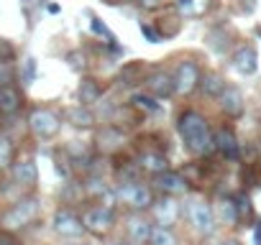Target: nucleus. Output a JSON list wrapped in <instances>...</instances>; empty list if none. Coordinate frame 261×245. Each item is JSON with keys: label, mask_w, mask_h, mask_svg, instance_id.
<instances>
[{"label": "nucleus", "mask_w": 261, "mask_h": 245, "mask_svg": "<svg viewBox=\"0 0 261 245\" xmlns=\"http://www.w3.org/2000/svg\"><path fill=\"white\" fill-rule=\"evenodd\" d=\"M177 133L185 143V148L192 156H210L215 151V141H213V128L207 117L200 110H182L177 117Z\"/></svg>", "instance_id": "f257e3e1"}, {"label": "nucleus", "mask_w": 261, "mask_h": 245, "mask_svg": "<svg viewBox=\"0 0 261 245\" xmlns=\"http://www.w3.org/2000/svg\"><path fill=\"white\" fill-rule=\"evenodd\" d=\"M39 215H41V202L36 197H23V199L13 202L3 215H0V230H6V232L23 230L31 222H36Z\"/></svg>", "instance_id": "f03ea898"}, {"label": "nucleus", "mask_w": 261, "mask_h": 245, "mask_svg": "<svg viewBox=\"0 0 261 245\" xmlns=\"http://www.w3.org/2000/svg\"><path fill=\"white\" fill-rule=\"evenodd\" d=\"M115 202L118 204H125L128 209H134V212H144L154 204V189L139 179L134 181H120L115 184Z\"/></svg>", "instance_id": "7ed1b4c3"}, {"label": "nucleus", "mask_w": 261, "mask_h": 245, "mask_svg": "<svg viewBox=\"0 0 261 245\" xmlns=\"http://www.w3.org/2000/svg\"><path fill=\"white\" fill-rule=\"evenodd\" d=\"M185 212H187V220H190V225H192V230H195L197 235L207 237V235L215 232L218 220H215L213 204H210L205 197H190V199L185 202Z\"/></svg>", "instance_id": "20e7f679"}, {"label": "nucleus", "mask_w": 261, "mask_h": 245, "mask_svg": "<svg viewBox=\"0 0 261 245\" xmlns=\"http://www.w3.org/2000/svg\"><path fill=\"white\" fill-rule=\"evenodd\" d=\"M29 128L39 141H51L62 131V117L51 107H34L29 115Z\"/></svg>", "instance_id": "39448f33"}, {"label": "nucleus", "mask_w": 261, "mask_h": 245, "mask_svg": "<svg viewBox=\"0 0 261 245\" xmlns=\"http://www.w3.org/2000/svg\"><path fill=\"white\" fill-rule=\"evenodd\" d=\"M82 225H85V232L108 235L115 227V212L110 204H92L82 212Z\"/></svg>", "instance_id": "423d86ee"}, {"label": "nucleus", "mask_w": 261, "mask_h": 245, "mask_svg": "<svg viewBox=\"0 0 261 245\" xmlns=\"http://www.w3.org/2000/svg\"><path fill=\"white\" fill-rule=\"evenodd\" d=\"M174 95L179 97H187L192 95L197 87H200V77H202V69L197 67V62L192 59H182L174 69Z\"/></svg>", "instance_id": "0eeeda50"}, {"label": "nucleus", "mask_w": 261, "mask_h": 245, "mask_svg": "<svg viewBox=\"0 0 261 245\" xmlns=\"http://www.w3.org/2000/svg\"><path fill=\"white\" fill-rule=\"evenodd\" d=\"M149 209H151V217H154L156 225H162V227H174L177 220H179L182 204H179L174 197L162 194V199H154V204H151Z\"/></svg>", "instance_id": "6e6552de"}, {"label": "nucleus", "mask_w": 261, "mask_h": 245, "mask_svg": "<svg viewBox=\"0 0 261 245\" xmlns=\"http://www.w3.org/2000/svg\"><path fill=\"white\" fill-rule=\"evenodd\" d=\"M51 227L62 237H80L85 232L82 217L77 212H72V209H57L54 212V220H51Z\"/></svg>", "instance_id": "1a4fd4ad"}, {"label": "nucleus", "mask_w": 261, "mask_h": 245, "mask_svg": "<svg viewBox=\"0 0 261 245\" xmlns=\"http://www.w3.org/2000/svg\"><path fill=\"white\" fill-rule=\"evenodd\" d=\"M154 189H159L162 194H169V197H179V194H187L190 181H187L185 174L167 169V171H162V174L154 176Z\"/></svg>", "instance_id": "9d476101"}, {"label": "nucleus", "mask_w": 261, "mask_h": 245, "mask_svg": "<svg viewBox=\"0 0 261 245\" xmlns=\"http://www.w3.org/2000/svg\"><path fill=\"white\" fill-rule=\"evenodd\" d=\"M151 230H154V222L144 212H134V215L125 217V232H128V240L130 242H136V245L149 242Z\"/></svg>", "instance_id": "9b49d317"}, {"label": "nucleus", "mask_w": 261, "mask_h": 245, "mask_svg": "<svg viewBox=\"0 0 261 245\" xmlns=\"http://www.w3.org/2000/svg\"><path fill=\"white\" fill-rule=\"evenodd\" d=\"M218 107H220V112H223L225 117H230V120L241 117V115L246 112V100H243V92H241L238 87L228 84V87L220 92V97H218Z\"/></svg>", "instance_id": "f8f14e48"}, {"label": "nucleus", "mask_w": 261, "mask_h": 245, "mask_svg": "<svg viewBox=\"0 0 261 245\" xmlns=\"http://www.w3.org/2000/svg\"><path fill=\"white\" fill-rule=\"evenodd\" d=\"M213 141H215V151H220L228 161H238L241 159V143L233 128L220 126L218 131H213Z\"/></svg>", "instance_id": "ddd939ff"}, {"label": "nucleus", "mask_w": 261, "mask_h": 245, "mask_svg": "<svg viewBox=\"0 0 261 245\" xmlns=\"http://www.w3.org/2000/svg\"><path fill=\"white\" fill-rule=\"evenodd\" d=\"M230 67H233L238 74H243V77L256 74V72H258V54H256V49H253L251 44L238 46V49L233 51V56H230Z\"/></svg>", "instance_id": "4468645a"}, {"label": "nucleus", "mask_w": 261, "mask_h": 245, "mask_svg": "<svg viewBox=\"0 0 261 245\" xmlns=\"http://www.w3.org/2000/svg\"><path fill=\"white\" fill-rule=\"evenodd\" d=\"M144 82H146V92L154 95L156 100H164V97L174 95V77L167 69H154Z\"/></svg>", "instance_id": "2eb2a0df"}, {"label": "nucleus", "mask_w": 261, "mask_h": 245, "mask_svg": "<svg viewBox=\"0 0 261 245\" xmlns=\"http://www.w3.org/2000/svg\"><path fill=\"white\" fill-rule=\"evenodd\" d=\"M95 143H97V148L102 154H113V151L125 146V133L120 128H115V126H102L97 131V136H95Z\"/></svg>", "instance_id": "dca6fc26"}, {"label": "nucleus", "mask_w": 261, "mask_h": 245, "mask_svg": "<svg viewBox=\"0 0 261 245\" xmlns=\"http://www.w3.org/2000/svg\"><path fill=\"white\" fill-rule=\"evenodd\" d=\"M13 179H16V184H21V187H36V181H39V166H36V161L34 159H18V161H13Z\"/></svg>", "instance_id": "f3484780"}, {"label": "nucleus", "mask_w": 261, "mask_h": 245, "mask_svg": "<svg viewBox=\"0 0 261 245\" xmlns=\"http://www.w3.org/2000/svg\"><path fill=\"white\" fill-rule=\"evenodd\" d=\"M136 164H139L141 171H146V174H151V176H156V174H162V171L169 169L167 156L159 154V151H141L139 159H136Z\"/></svg>", "instance_id": "a211bd4d"}, {"label": "nucleus", "mask_w": 261, "mask_h": 245, "mask_svg": "<svg viewBox=\"0 0 261 245\" xmlns=\"http://www.w3.org/2000/svg\"><path fill=\"white\" fill-rule=\"evenodd\" d=\"M102 97V87L95 77H82L80 79V87H77V102L85 105V107H92L97 100Z\"/></svg>", "instance_id": "6ab92c4d"}, {"label": "nucleus", "mask_w": 261, "mask_h": 245, "mask_svg": "<svg viewBox=\"0 0 261 245\" xmlns=\"http://www.w3.org/2000/svg\"><path fill=\"white\" fill-rule=\"evenodd\" d=\"M228 87V82H225V77L220 74V72H202V77H200V92L205 95V97H210V100H218L220 97V92Z\"/></svg>", "instance_id": "aec40b11"}, {"label": "nucleus", "mask_w": 261, "mask_h": 245, "mask_svg": "<svg viewBox=\"0 0 261 245\" xmlns=\"http://www.w3.org/2000/svg\"><path fill=\"white\" fill-rule=\"evenodd\" d=\"M23 105L21 92L13 84H3L0 87V115H16Z\"/></svg>", "instance_id": "412c9836"}, {"label": "nucleus", "mask_w": 261, "mask_h": 245, "mask_svg": "<svg viewBox=\"0 0 261 245\" xmlns=\"http://www.w3.org/2000/svg\"><path fill=\"white\" fill-rule=\"evenodd\" d=\"M64 117H67L69 126H74V128H92V126H95V115H92V110L85 107V105H80V102L72 105V107H67Z\"/></svg>", "instance_id": "4be33fe9"}, {"label": "nucleus", "mask_w": 261, "mask_h": 245, "mask_svg": "<svg viewBox=\"0 0 261 245\" xmlns=\"http://www.w3.org/2000/svg\"><path fill=\"white\" fill-rule=\"evenodd\" d=\"M213 212H215V220H220L223 225H236L241 220L238 207H236V199H230V197L218 199V204L213 207Z\"/></svg>", "instance_id": "5701e85b"}, {"label": "nucleus", "mask_w": 261, "mask_h": 245, "mask_svg": "<svg viewBox=\"0 0 261 245\" xmlns=\"http://www.w3.org/2000/svg\"><path fill=\"white\" fill-rule=\"evenodd\" d=\"M130 105H134L136 110H141V112H149V115L162 112V102L154 95H149V92H134L130 95Z\"/></svg>", "instance_id": "b1692460"}, {"label": "nucleus", "mask_w": 261, "mask_h": 245, "mask_svg": "<svg viewBox=\"0 0 261 245\" xmlns=\"http://www.w3.org/2000/svg\"><path fill=\"white\" fill-rule=\"evenodd\" d=\"M149 245H179V237H177V232L172 227L154 225L151 237H149Z\"/></svg>", "instance_id": "393cba45"}, {"label": "nucleus", "mask_w": 261, "mask_h": 245, "mask_svg": "<svg viewBox=\"0 0 261 245\" xmlns=\"http://www.w3.org/2000/svg\"><path fill=\"white\" fill-rule=\"evenodd\" d=\"M210 0H174V6L179 11L182 18H192V16H200L205 8H207Z\"/></svg>", "instance_id": "a878e982"}, {"label": "nucleus", "mask_w": 261, "mask_h": 245, "mask_svg": "<svg viewBox=\"0 0 261 245\" xmlns=\"http://www.w3.org/2000/svg\"><path fill=\"white\" fill-rule=\"evenodd\" d=\"M13 164V141L0 133V169Z\"/></svg>", "instance_id": "bb28decb"}, {"label": "nucleus", "mask_w": 261, "mask_h": 245, "mask_svg": "<svg viewBox=\"0 0 261 245\" xmlns=\"http://www.w3.org/2000/svg\"><path fill=\"white\" fill-rule=\"evenodd\" d=\"M21 79H23V84H31L36 79V59L34 56H23V62H21Z\"/></svg>", "instance_id": "cd10ccee"}, {"label": "nucleus", "mask_w": 261, "mask_h": 245, "mask_svg": "<svg viewBox=\"0 0 261 245\" xmlns=\"http://www.w3.org/2000/svg\"><path fill=\"white\" fill-rule=\"evenodd\" d=\"M3 84H13V67H11V62L0 59V87Z\"/></svg>", "instance_id": "c85d7f7f"}, {"label": "nucleus", "mask_w": 261, "mask_h": 245, "mask_svg": "<svg viewBox=\"0 0 261 245\" xmlns=\"http://www.w3.org/2000/svg\"><path fill=\"white\" fill-rule=\"evenodd\" d=\"M92 31H95V34H97V36H105V41H108V44H110V46H113V44H115V36H113V34H110V31H108V26H105V23H100V21H97V18H92Z\"/></svg>", "instance_id": "c756f323"}, {"label": "nucleus", "mask_w": 261, "mask_h": 245, "mask_svg": "<svg viewBox=\"0 0 261 245\" xmlns=\"http://www.w3.org/2000/svg\"><path fill=\"white\" fill-rule=\"evenodd\" d=\"M141 34L146 36L149 44H159V41H162V34H159L154 26H149V23H141Z\"/></svg>", "instance_id": "7c9ffc66"}, {"label": "nucleus", "mask_w": 261, "mask_h": 245, "mask_svg": "<svg viewBox=\"0 0 261 245\" xmlns=\"http://www.w3.org/2000/svg\"><path fill=\"white\" fill-rule=\"evenodd\" d=\"M0 59H3V62H13L16 59V49L6 39H0Z\"/></svg>", "instance_id": "2f4dec72"}, {"label": "nucleus", "mask_w": 261, "mask_h": 245, "mask_svg": "<svg viewBox=\"0 0 261 245\" xmlns=\"http://www.w3.org/2000/svg\"><path fill=\"white\" fill-rule=\"evenodd\" d=\"M136 6L141 11H159V8L167 6V0H136Z\"/></svg>", "instance_id": "473e14b6"}, {"label": "nucleus", "mask_w": 261, "mask_h": 245, "mask_svg": "<svg viewBox=\"0 0 261 245\" xmlns=\"http://www.w3.org/2000/svg\"><path fill=\"white\" fill-rule=\"evenodd\" d=\"M233 199H236V207H238V215H241V217L251 212V199H248L246 194H238V197H233Z\"/></svg>", "instance_id": "72a5a7b5"}, {"label": "nucleus", "mask_w": 261, "mask_h": 245, "mask_svg": "<svg viewBox=\"0 0 261 245\" xmlns=\"http://www.w3.org/2000/svg\"><path fill=\"white\" fill-rule=\"evenodd\" d=\"M67 59L72 62V69H85V59L80 62V51H72V54H69Z\"/></svg>", "instance_id": "f704fd0d"}, {"label": "nucleus", "mask_w": 261, "mask_h": 245, "mask_svg": "<svg viewBox=\"0 0 261 245\" xmlns=\"http://www.w3.org/2000/svg\"><path fill=\"white\" fill-rule=\"evenodd\" d=\"M253 245H261V217L256 220V227H253Z\"/></svg>", "instance_id": "c9c22d12"}, {"label": "nucleus", "mask_w": 261, "mask_h": 245, "mask_svg": "<svg viewBox=\"0 0 261 245\" xmlns=\"http://www.w3.org/2000/svg\"><path fill=\"white\" fill-rule=\"evenodd\" d=\"M0 245H18L11 235H0Z\"/></svg>", "instance_id": "e433bc0d"}, {"label": "nucleus", "mask_w": 261, "mask_h": 245, "mask_svg": "<svg viewBox=\"0 0 261 245\" xmlns=\"http://www.w3.org/2000/svg\"><path fill=\"white\" fill-rule=\"evenodd\" d=\"M215 245H241V240H236V237H225V240H220V242H215Z\"/></svg>", "instance_id": "4c0bfd02"}, {"label": "nucleus", "mask_w": 261, "mask_h": 245, "mask_svg": "<svg viewBox=\"0 0 261 245\" xmlns=\"http://www.w3.org/2000/svg\"><path fill=\"white\" fill-rule=\"evenodd\" d=\"M110 245H136V242H130V240H115V242H110Z\"/></svg>", "instance_id": "58836bf2"}, {"label": "nucleus", "mask_w": 261, "mask_h": 245, "mask_svg": "<svg viewBox=\"0 0 261 245\" xmlns=\"http://www.w3.org/2000/svg\"><path fill=\"white\" fill-rule=\"evenodd\" d=\"M246 3V11H253V6H256V0H243Z\"/></svg>", "instance_id": "ea45409f"}, {"label": "nucleus", "mask_w": 261, "mask_h": 245, "mask_svg": "<svg viewBox=\"0 0 261 245\" xmlns=\"http://www.w3.org/2000/svg\"><path fill=\"white\" fill-rule=\"evenodd\" d=\"M72 245H85V242H72Z\"/></svg>", "instance_id": "a19ab883"}]
</instances>
